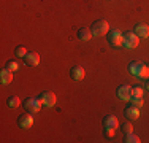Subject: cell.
Instances as JSON below:
<instances>
[{
  "label": "cell",
  "mask_w": 149,
  "mask_h": 143,
  "mask_svg": "<svg viewBox=\"0 0 149 143\" xmlns=\"http://www.w3.org/2000/svg\"><path fill=\"white\" fill-rule=\"evenodd\" d=\"M129 72L132 75H135V76L141 78V80L149 78V67L144 65V64L140 62V60H135V62L130 64V65H129Z\"/></svg>",
  "instance_id": "obj_1"
},
{
  "label": "cell",
  "mask_w": 149,
  "mask_h": 143,
  "mask_svg": "<svg viewBox=\"0 0 149 143\" xmlns=\"http://www.w3.org/2000/svg\"><path fill=\"white\" fill-rule=\"evenodd\" d=\"M22 107H24L26 111L35 114V113L40 111V108L43 107V103H41L40 97H26L22 100Z\"/></svg>",
  "instance_id": "obj_2"
},
{
  "label": "cell",
  "mask_w": 149,
  "mask_h": 143,
  "mask_svg": "<svg viewBox=\"0 0 149 143\" xmlns=\"http://www.w3.org/2000/svg\"><path fill=\"white\" fill-rule=\"evenodd\" d=\"M91 32L94 37H103L109 32V24L106 19H98L91 26Z\"/></svg>",
  "instance_id": "obj_3"
},
{
  "label": "cell",
  "mask_w": 149,
  "mask_h": 143,
  "mask_svg": "<svg viewBox=\"0 0 149 143\" xmlns=\"http://www.w3.org/2000/svg\"><path fill=\"white\" fill-rule=\"evenodd\" d=\"M108 43L114 48H119V46L124 45V34L119 30V29H111L108 32Z\"/></svg>",
  "instance_id": "obj_4"
},
{
  "label": "cell",
  "mask_w": 149,
  "mask_h": 143,
  "mask_svg": "<svg viewBox=\"0 0 149 143\" xmlns=\"http://www.w3.org/2000/svg\"><path fill=\"white\" fill-rule=\"evenodd\" d=\"M140 45V37H138L135 32H130V30H127V32H124V46L125 48H136V46Z\"/></svg>",
  "instance_id": "obj_5"
},
{
  "label": "cell",
  "mask_w": 149,
  "mask_h": 143,
  "mask_svg": "<svg viewBox=\"0 0 149 143\" xmlns=\"http://www.w3.org/2000/svg\"><path fill=\"white\" fill-rule=\"evenodd\" d=\"M32 124H33V116L29 111H26L24 114H21L17 118V126L22 127V129H29V127H32Z\"/></svg>",
  "instance_id": "obj_6"
},
{
  "label": "cell",
  "mask_w": 149,
  "mask_h": 143,
  "mask_svg": "<svg viewBox=\"0 0 149 143\" xmlns=\"http://www.w3.org/2000/svg\"><path fill=\"white\" fill-rule=\"evenodd\" d=\"M118 97L120 100H124V102H127V100H130L132 97V86L129 84H120L118 88Z\"/></svg>",
  "instance_id": "obj_7"
},
{
  "label": "cell",
  "mask_w": 149,
  "mask_h": 143,
  "mask_svg": "<svg viewBox=\"0 0 149 143\" xmlns=\"http://www.w3.org/2000/svg\"><path fill=\"white\" fill-rule=\"evenodd\" d=\"M40 100L45 107H54L56 105V94L54 92H41Z\"/></svg>",
  "instance_id": "obj_8"
},
{
  "label": "cell",
  "mask_w": 149,
  "mask_h": 143,
  "mask_svg": "<svg viewBox=\"0 0 149 143\" xmlns=\"http://www.w3.org/2000/svg\"><path fill=\"white\" fill-rule=\"evenodd\" d=\"M103 127L105 129H116V127H119V119L114 116V114H108V116L103 118Z\"/></svg>",
  "instance_id": "obj_9"
},
{
  "label": "cell",
  "mask_w": 149,
  "mask_h": 143,
  "mask_svg": "<svg viewBox=\"0 0 149 143\" xmlns=\"http://www.w3.org/2000/svg\"><path fill=\"white\" fill-rule=\"evenodd\" d=\"M70 76H72L74 81H81L84 78V69L81 65H73L72 69H70Z\"/></svg>",
  "instance_id": "obj_10"
},
{
  "label": "cell",
  "mask_w": 149,
  "mask_h": 143,
  "mask_svg": "<svg viewBox=\"0 0 149 143\" xmlns=\"http://www.w3.org/2000/svg\"><path fill=\"white\" fill-rule=\"evenodd\" d=\"M124 114H125L129 119H138V118H140V108L135 107V105H127Z\"/></svg>",
  "instance_id": "obj_11"
},
{
  "label": "cell",
  "mask_w": 149,
  "mask_h": 143,
  "mask_svg": "<svg viewBox=\"0 0 149 143\" xmlns=\"http://www.w3.org/2000/svg\"><path fill=\"white\" fill-rule=\"evenodd\" d=\"M135 34L140 38H148L149 37V26H146V24H138V26H135Z\"/></svg>",
  "instance_id": "obj_12"
},
{
  "label": "cell",
  "mask_w": 149,
  "mask_h": 143,
  "mask_svg": "<svg viewBox=\"0 0 149 143\" xmlns=\"http://www.w3.org/2000/svg\"><path fill=\"white\" fill-rule=\"evenodd\" d=\"M26 59V64L27 65H32V67H37L38 64H40V56H38V53H27V56L24 57Z\"/></svg>",
  "instance_id": "obj_13"
},
{
  "label": "cell",
  "mask_w": 149,
  "mask_h": 143,
  "mask_svg": "<svg viewBox=\"0 0 149 143\" xmlns=\"http://www.w3.org/2000/svg\"><path fill=\"white\" fill-rule=\"evenodd\" d=\"M92 37H94V35H92L91 29H87V27H81L79 30H78V38L83 40V41H89Z\"/></svg>",
  "instance_id": "obj_14"
},
{
  "label": "cell",
  "mask_w": 149,
  "mask_h": 143,
  "mask_svg": "<svg viewBox=\"0 0 149 143\" xmlns=\"http://www.w3.org/2000/svg\"><path fill=\"white\" fill-rule=\"evenodd\" d=\"M0 81H2L3 84H10L13 81V72L8 70V69H3L0 72Z\"/></svg>",
  "instance_id": "obj_15"
},
{
  "label": "cell",
  "mask_w": 149,
  "mask_h": 143,
  "mask_svg": "<svg viewBox=\"0 0 149 143\" xmlns=\"http://www.w3.org/2000/svg\"><path fill=\"white\" fill-rule=\"evenodd\" d=\"M8 107H11V108H17L19 105H22V100H21L17 95H11V97H8Z\"/></svg>",
  "instance_id": "obj_16"
},
{
  "label": "cell",
  "mask_w": 149,
  "mask_h": 143,
  "mask_svg": "<svg viewBox=\"0 0 149 143\" xmlns=\"http://www.w3.org/2000/svg\"><path fill=\"white\" fill-rule=\"evenodd\" d=\"M125 142L127 143H140L141 140H140V137H138V135H135L133 132H132V134H125Z\"/></svg>",
  "instance_id": "obj_17"
},
{
  "label": "cell",
  "mask_w": 149,
  "mask_h": 143,
  "mask_svg": "<svg viewBox=\"0 0 149 143\" xmlns=\"http://www.w3.org/2000/svg\"><path fill=\"white\" fill-rule=\"evenodd\" d=\"M143 97H130V105H135L138 107V108H141L143 107Z\"/></svg>",
  "instance_id": "obj_18"
},
{
  "label": "cell",
  "mask_w": 149,
  "mask_h": 143,
  "mask_svg": "<svg viewBox=\"0 0 149 143\" xmlns=\"http://www.w3.org/2000/svg\"><path fill=\"white\" fill-rule=\"evenodd\" d=\"M132 97H143V88L141 86H133L132 88Z\"/></svg>",
  "instance_id": "obj_19"
},
{
  "label": "cell",
  "mask_w": 149,
  "mask_h": 143,
  "mask_svg": "<svg viewBox=\"0 0 149 143\" xmlns=\"http://www.w3.org/2000/svg\"><path fill=\"white\" fill-rule=\"evenodd\" d=\"M5 69L11 70V72H16L17 69H19V64H17L16 60H8V62H6V65H5Z\"/></svg>",
  "instance_id": "obj_20"
},
{
  "label": "cell",
  "mask_w": 149,
  "mask_h": 143,
  "mask_svg": "<svg viewBox=\"0 0 149 143\" xmlns=\"http://www.w3.org/2000/svg\"><path fill=\"white\" fill-rule=\"evenodd\" d=\"M15 54L17 57H26L27 56V49L24 48V46H17V48L15 49Z\"/></svg>",
  "instance_id": "obj_21"
},
{
  "label": "cell",
  "mask_w": 149,
  "mask_h": 143,
  "mask_svg": "<svg viewBox=\"0 0 149 143\" xmlns=\"http://www.w3.org/2000/svg\"><path fill=\"white\" fill-rule=\"evenodd\" d=\"M122 130H124V134H132V132H133V126L130 123H124Z\"/></svg>",
  "instance_id": "obj_22"
},
{
  "label": "cell",
  "mask_w": 149,
  "mask_h": 143,
  "mask_svg": "<svg viewBox=\"0 0 149 143\" xmlns=\"http://www.w3.org/2000/svg\"><path fill=\"white\" fill-rule=\"evenodd\" d=\"M105 135L106 137H114V129H105Z\"/></svg>",
  "instance_id": "obj_23"
},
{
  "label": "cell",
  "mask_w": 149,
  "mask_h": 143,
  "mask_svg": "<svg viewBox=\"0 0 149 143\" xmlns=\"http://www.w3.org/2000/svg\"><path fill=\"white\" fill-rule=\"evenodd\" d=\"M146 88H148V89H149V80H148V84H146Z\"/></svg>",
  "instance_id": "obj_24"
}]
</instances>
